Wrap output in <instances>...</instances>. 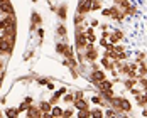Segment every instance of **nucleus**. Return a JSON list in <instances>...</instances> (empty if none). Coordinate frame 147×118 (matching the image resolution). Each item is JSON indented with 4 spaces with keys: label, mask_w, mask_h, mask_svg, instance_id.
I'll use <instances>...</instances> for the list:
<instances>
[{
    "label": "nucleus",
    "mask_w": 147,
    "mask_h": 118,
    "mask_svg": "<svg viewBox=\"0 0 147 118\" xmlns=\"http://www.w3.org/2000/svg\"><path fill=\"white\" fill-rule=\"evenodd\" d=\"M115 95H117V93H115V89H113V88H110V89H105V91H102V96L105 98V101H107V103H108V101H110V100H112V98H113Z\"/></svg>",
    "instance_id": "cd10ccee"
},
{
    "label": "nucleus",
    "mask_w": 147,
    "mask_h": 118,
    "mask_svg": "<svg viewBox=\"0 0 147 118\" xmlns=\"http://www.w3.org/2000/svg\"><path fill=\"white\" fill-rule=\"evenodd\" d=\"M107 78H108V76H107V71H105L103 68H98V69H90L88 76H86V79H88L93 86H95L96 83L103 81V79H107Z\"/></svg>",
    "instance_id": "7ed1b4c3"
},
{
    "label": "nucleus",
    "mask_w": 147,
    "mask_h": 118,
    "mask_svg": "<svg viewBox=\"0 0 147 118\" xmlns=\"http://www.w3.org/2000/svg\"><path fill=\"white\" fill-rule=\"evenodd\" d=\"M46 2H47V5H51V3H54L56 0H46Z\"/></svg>",
    "instance_id": "09e8293b"
},
{
    "label": "nucleus",
    "mask_w": 147,
    "mask_h": 118,
    "mask_svg": "<svg viewBox=\"0 0 147 118\" xmlns=\"http://www.w3.org/2000/svg\"><path fill=\"white\" fill-rule=\"evenodd\" d=\"M56 36H58V39L68 41V27H66V22H61V20L58 22V25H56Z\"/></svg>",
    "instance_id": "9b49d317"
},
{
    "label": "nucleus",
    "mask_w": 147,
    "mask_h": 118,
    "mask_svg": "<svg viewBox=\"0 0 147 118\" xmlns=\"http://www.w3.org/2000/svg\"><path fill=\"white\" fill-rule=\"evenodd\" d=\"M122 84H123L125 91H129V89H132L134 86L139 84V79H137V78H123V79H122Z\"/></svg>",
    "instance_id": "f3484780"
},
{
    "label": "nucleus",
    "mask_w": 147,
    "mask_h": 118,
    "mask_svg": "<svg viewBox=\"0 0 147 118\" xmlns=\"http://www.w3.org/2000/svg\"><path fill=\"white\" fill-rule=\"evenodd\" d=\"M105 118H118V113L112 106H107L105 108Z\"/></svg>",
    "instance_id": "7c9ffc66"
},
{
    "label": "nucleus",
    "mask_w": 147,
    "mask_h": 118,
    "mask_svg": "<svg viewBox=\"0 0 147 118\" xmlns=\"http://www.w3.org/2000/svg\"><path fill=\"white\" fill-rule=\"evenodd\" d=\"M83 52H85V59H86V62H95V61H100V56H102L100 49H98L95 44H91V42H88L86 49H85Z\"/></svg>",
    "instance_id": "f257e3e1"
},
{
    "label": "nucleus",
    "mask_w": 147,
    "mask_h": 118,
    "mask_svg": "<svg viewBox=\"0 0 147 118\" xmlns=\"http://www.w3.org/2000/svg\"><path fill=\"white\" fill-rule=\"evenodd\" d=\"M107 42H108V39H105V37H100V39H98V46H100L102 49L107 46Z\"/></svg>",
    "instance_id": "79ce46f5"
},
{
    "label": "nucleus",
    "mask_w": 147,
    "mask_h": 118,
    "mask_svg": "<svg viewBox=\"0 0 147 118\" xmlns=\"http://www.w3.org/2000/svg\"><path fill=\"white\" fill-rule=\"evenodd\" d=\"M134 103L137 105V108H147V98H146V95L142 93V95H139V96H135L134 98Z\"/></svg>",
    "instance_id": "aec40b11"
},
{
    "label": "nucleus",
    "mask_w": 147,
    "mask_h": 118,
    "mask_svg": "<svg viewBox=\"0 0 147 118\" xmlns=\"http://www.w3.org/2000/svg\"><path fill=\"white\" fill-rule=\"evenodd\" d=\"M118 59H120V61H130V54H129L127 51H123V52H118Z\"/></svg>",
    "instance_id": "e433bc0d"
},
{
    "label": "nucleus",
    "mask_w": 147,
    "mask_h": 118,
    "mask_svg": "<svg viewBox=\"0 0 147 118\" xmlns=\"http://www.w3.org/2000/svg\"><path fill=\"white\" fill-rule=\"evenodd\" d=\"M103 49H105V51H108V52H112V51H115V44H112V42L108 41V42H107V46H105Z\"/></svg>",
    "instance_id": "ea45409f"
},
{
    "label": "nucleus",
    "mask_w": 147,
    "mask_h": 118,
    "mask_svg": "<svg viewBox=\"0 0 147 118\" xmlns=\"http://www.w3.org/2000/svg\"><path fill=\"white\" fill-rule=\"evenodd\" d=\"M98 29H100V32H102V30H112L108 24H100V27H98Z\"/></svg>",
    "instance_id": "37998d69"
},
{
    "label": "nucleus",
    "mask_w": 147,
    "mask_h": 118,
    "mask_svg": "<svg viewBox=\"0 0 147 118\" xmlns=\"http://www.w3.org/2000/svg\"><path fill=\"white\" fill-rule=\"evenodd\" d=\"M118 2H120V0H113V3H118Z\"/></svg>",
    "instance_id": "603ef678"
},
{
    "label": "nucleus",
    "mask_w": 147,
    "mask_h": 118,
    "mask_svg": "<svg viewBox=\"0 0 147 118\" xmlns=\"http://www.w3.org/2000/svg\"><path fill=\"white\" fill-rule=\"evenodd\" d=\"M140 76H147V61L139 62V78Z\"/></svg>",
    "instance_id": "2f4dec72"
},
{
    "label": "nucleus",
    "mask_w": 147,
    "mask_h": 118,
    "mask_svg": "<svg viewBox=\"0 0 147 118\" xmlns=\"http://www.w3.org/2000/svg\"><path fill=\"white\" fill-rule=\"evenodd\" d=\"M88 20V15H83V14H74V19H73V24H74V27L76 25H81V24H85Z\"/></svg>",
    "instance_id": "b1692460"
},
{
    "label": "nucleus",
    "mask_w": 147,
    "mask_h": 118,
    "mask_svg": "<svg viewBox=\"0 0 147 118\" xmlns=\"http://www.w3.org/2000/svg\"><path fill=\"white\" fill-rule=\"evenodd\" d=\"M139 86L144 89V91H147V76H140L139 78Z\"/></svg>",
    "instance_id": "72a5a7b5"
},
{
    "label": "nucleus",
    "mask_w": 147,
    "mask_h": 118,
    "mask_svg": "<svg viewBox=\"0 0 147 118\" xmlns=\"http://www.w3.org/2000/svg\"><path fill=\"white\" fill-rule=\"evenodd\" d=\"M88 20H90V25H91V27H95V29H98V27H100V24H102L96 17H91V19H88Z\"/></svg>",
    "instance_id": "c9c22d12"
},
{
    "label": "nucleus",
    "mask_w": 147,
    "mask_h": 118,
    "mask_svg": "<svg viewBox=\"0 0 147 118\" xmlns=\"http://www.w3.org/2000/svg\"><path fill=\"white\" fill-rule=\"evenodd\" d=\"M90 101H91V105H98V106H103V108L108 106V103L105 101V98L102 96V93H98V91L90 95Z\"/></svg>",
    "instance_id": "6e6552de"
},
{
    "label": "nucleus",
    "mask_w": 147,
    "mask_h": 118,
    "mask_svg": "<svg viewBox=\"0 0 147 118\" xmlns=\"http://www.w3.org/2000/svg\"><path fill=\"white\" fill-rule=\"evenodd\" d=\"M90 111H91V118H105V108L103 106L93 105Z\"/></svg>",
    "instance_id": "dca6fc26"
},
{
    "label": "nucleus",
    "mask_w": 147,
    "mask_h": 118,
    "mask_svg": "<svg viewBox=\"0 0 147 118\" xmlns=\"http://www.w3.org/2000/svg\"><path fill=\"white\" fill-rule=\"evenodd\" d=\"M140 117L147 118V108H142V110H140Z\"/></svg>",
    "instance_id": "49530a36"
},
{
    "label": "nucleus",
    "mask_w": 147,
    "mask_h": 118,
    "mask_svg": "<svg viewBox=\"0 0 147 118\" xmlns=\"http://www.w3.org/2000/svg\"><path fill=\"white\" fill-rule=\"evenodd\" d=\"M49 81H53V79H51V78H47V76H37L34 84H37V86H47V83H49Z\"/></svg>",
    "instance_id": "c756f323"
},
{
    "label": "nucleus",
    "mask_w": 147,
    "mask_h": 118,
    "mask_svg": "<svg viewBox=\"0 0 147 118\" xmlns=\"http://www.w3.org/2000/svg\"><path fill=\"white\" fill-rule=\"evenodd\" d=\"M73 106L76 108V111H86V110H91L90 96H85V98H74Z\"/></svg>",
    "instance_id": "39448f33"
},
{
    "label": "nucleus",
    "mask_w": 147,
    "mask_h": 118,
    "mask_svg": "<svg viewBox=\"0 0 147 118\" xmlns=\"http://www.w3.org/2000/svg\"><path fill=\"white\" fill-rule=\"evenodd\" d=\"M74 49L76 51H85L86 46H88V39H86V34L85 30H74Z\"/></svg>",
    "instance_id": "f03ea898"
},
{
    "label": "nucleus",
    "mask_w": 147,
    "mask_h": 118,
    "mask_svg": "<svg viewBox=\"0 0 147 118\" xmlns=\"http://www.w3.org/2000/svg\"><path fill=\"white\" fill-rule=\"evenodd\" d=\"M129 93H130V95H132L134 98H135V96H139V95H142V93H144V89H142L140 86H139V84H137V86H134L132 89H129Z\"/></svg>",
    "instance_id": "473e14b6"
},
{
    "label": "nucleus",
    "mask_w": 147,
    "mask_h": 118,
    "mask_svg": "<svg viewBox=\"0 0 147 118\" xmlns=\"http://www.w3.org/2000/svg\"><path fill=\"white\" fill-rule=\"evenodd\" d=\"M37 106L41 108L42 115H44V113H49V111L53 110V105H51V101H49V100H39V103H37Z\"/></svg>",
    "instance_id": "6ab92c4d"
},
{
    "label": "nucleus",
    "mask_w": 147,
    "mask_h": 118,
    "mask_svg": "<svg viewBox=\"0 0 147 118\" xmlns=\"http://www.w3.org/2000/svg\"><path fill=\"white\" fill-rule=\"evenodd\" d=\"M63 111H64V108H63V106H59V105H53L51 113H53V117H54V118H63Z\"/></svg>",
    "instance_id": "393cba45"
},
{
    "label": "nucleus",
    "mask_w": 147,
    "mask_h": 118,
    "mask_svg": "<svg viewBox=\"0 0 147 118\" xmlns=\"http://www.w3.org/2000/svg\"><path fill=\"white\" fill-rule=\"evenodd\" d=\"M30 2H32V3H37V2H39V0H30Z\"/></svg>",
    "instance_id": "3c124183"
},
{
    "label": "nucleus",
    "mask_w": 147,
    "mask_h": 118,
    "mask_svg": "<svg viewBox=\"0 0 147 118\" xmlns=\"http://www.w3.org/2000/svg\"><path fill=\"white\" fill-rule=\"evenodd\" d=\"M2 117H5V113H3V110L0 108V118H2Z\"/></svg>",
    "instance_id": "8fccbe9b"
},
{
    "label": "nucleus",
    "mask_w": 147,
    "mask_h": 118,
    "mask_svg": "<svg viewBox=\"0 0 147 118\" xmlns=\"http://www.w3.org/2000/svg\"><path fill=\"white\" fill-rule=\"evenodd\" d=\"M134 61L139 64V62H142V61H147V52L146 51H135V58H134Z\"/></svg>",
    "instance_id": "a878e982"
},
{
    "label": "nucleus",
    "mask_w": 147,
    "mask_h": 118,
    "mask_svg": "<svg viewBox=\"0 0 147 118\" xmlns=\"http://www.w3.org/2000/svg\"><path fill=\"white\" fill-rule=\"evenodd\" d=\"M56 17H58V20L61 22H66L68 20V3L66 2H61L58 3V10H56Z\"/></svg>",
    "instance_id": "0eeeda50"
},
{
    "label": "nucleus",
    "mask_w": 147,
    "mask_h": 118,
    "mask_svg": "<svg viewBox=\"0 0 147 118\" xmlns=\"http://www.w3.org/2000/svg\"><path fill=\"white\" fill-rule=\"evenodd\" d=\"M29 22L36 24L37 27H41V25H42V22H44V19H42L41 12H37L36 9H32V10H30V19H29Z\"/></svg>",
    "instance_id": "ddd939ff"
},
{
    "label": "nucleus",
    "mask_w": 147,
    "mask_h": 118,
    "mask_svg": "<svg viewBox=\"0 0 147 118\" xmlns=\"http://www.w3.org/2000/svg\"><path fill=\"white\" fill-rule=\"evenodd\" d=\"M115 86V83L112 81V79H103V81H100V83H96L93 88H95V91H98V93H102V91H105V89H110V88H113Z\"/></svg>",
    "instance_id": "9d476101"
},
{
    "label": "nucleus",
    "mask_w": 147,
    "mask_h": 118,
    "mask_svg": "<svg viewBox=\"0 0 147 118\" xmlns=\"http://www.w3.org/2000/svg\"><path fill=\"white\" fill-rule=\"evenodd\" d=\"M34 58H36V49H27L22 52V62H30Z\"/></svg>",
    "instance_id": "4be33fe9"
},
{
    "label": "nucleus",
    "mask_w": 147,
    "mask_h": 118,
    "mask_svg": "<svg viewBox=\"0 0 147 118\" xmlns=\"http://www.w3.org/2000/svg\"><path fill=\"white\" fill-rule=\"evenodd\" d=\"M5 101H7V96H2L0 98V105H5Z\"/></svg>",
    "instance_id": "de8ad7c7"
},
{
    "label": "nucleus",
    "mask_w": 147,
    "mask_h": 118,
    "mask_svg": "<svg viewBox=\"0 0 147 118\" xmlns=\"http://www.w3.org/2000/svg\"><path fill=\"white\" fill-rule=\"evenodd\" d=\"M123 12H125L127 17L134 19V17H137V15H139V7H137V3H134V2H132L127 9H123Z\"/></svg>",
    "instance_id": "a211bd4d"
},
{
    "label": "nucleus",
    "mask_w": 147,
    "mask_h": 118,
    "mask_svg": "<svg viewBox=\"0 0 147 118\" xmlns=\"http://www.w3.org/2000/svg\"><path fill=\"white\" fill-rule=\"evenodd\" d=\"M22 103H24L26 106H27V108H29L30 105H34V96H26V98L22 100Z\"/></svg>",
    "instance_id": "4c0bfd02"
},
{
    "label": "nucleus",
    "mask_w": 147,
    "mask_h": 118,
    "mask_svg": "<svg viewBox=\"0 0 147 118\" xmlns=\"http://www.w3.org/2000/svg\"><path fill=\"white\" fill-rule=\"evenodd\" d=\"M0 14L2 15H10V14H15L14 12V5L10 0H5L0 3Z\"/></svg>",
    "instance_id": "f8f14e48"
},
{
    "label": "nucleus",
    "mask_w": 147,
    "mask_h": 118,
    "mask_svg": "<svg viewBox=\"0 0 147 118\" xmlns=\"http://www.w3.org/2000/svg\"><path fill=\"white\" fill-rule=\"evenodd\" d=\"M3 113H5V117H7V118L20 117V111H19V108H17V106H5V108H3Z\"/></svg>",
    "instance_id": "2eb2a0df"
},
{
    "label": "nucleus",
    "mask_w": 147,
    "mask_h": 118,
    "mask_svg": "<svg viewBox=\"0 0 147 118\" xmlns=\"http://www.w3.org/2000/svg\"><path fill=\"white\" fill-rule=\"evenodd\" d=\"M108 36H110V30H102V32H100V37H105V39H108Z\"/></svg>",
    "instance_id": "c03bdc74"
},
{
    "label": "nucleus",
    "mask_w": 147,
    "mask_h": 118,
    "mask_svg": "<svg viewBox=\"0 0 147 118\" xmlns=\"http://www.w3.org/2000/svg\"><path fill=\"white\" fill-rule=\"evenodd\" d=\"M85 34H86L88 42H91V44H96V42H98V36H96V29H95V27L88 25L86 30H85Z\"/></svg>",
    "instance_id": "4468645a"
},
{
    "label": "nucleus",
    "mask_w": 147,
    "mask_h": 118,
    "mask_svg": "<svg viewBox=\"0 0 147 118\" xmlns=\"http://www.w3.org/2000/svg\"><path fill=\"white\" fill-rule=\"evenodd\" d=\"M73 101H74V93L73 91H68V93L63 95V103L64 105H73Z\"/></svg>",
    "instance_id": "bb28decb"
},
{
    "label": "nucleus",
    "mask_w": 147,
    "mask_h": 118,
    "mask_svg": "<svg viewBox=\"0 0 147 118\" xmlns=\"http://www.w3.org/2000/svg\"><path fill=\"white\" fill-rule=\"evenodd\" d=\"M39 74L36 73V71H29L27 74H22V76H19L17 79H15V83H26V84H34L36 83V78H37Z\"/></svg>",
    "instance_id": "423d86ee"
},
{
    "label": "nucleus",
    "mask_w": 147,
    "mask_h": 118,
    "mask_svg": "<svg viewBox=\"0 0 147 118\" xmlns=\"http://www.w3.org/2000/svg\"><path fill=\"white\" fill-rule=\"evenodd\" d=\"M103 7H105L103 5V0H93L91 2V12H102Z\"/></svg>",
    "instance_id": "c85d7f7f"
},
{
    "label": "nucleus",
    "mask_w": 147,
    "mask_h": 118,
    "mask_svg": "<svg viewBox=\"0 0 147 118\" xmlns=\"http://www.w3.org/2000/svg\"><path fill=\"white\" fill-rule=\"evenodd\" d=\"M73 117H76V108L73 105H66V108L63 111V118H73Z\"/></svg>",
    "instance_id": "5701e85b"
},
{
    "label": "nucleus",
    "mask_w": 147,
    "mask_h": 118,
    "mask_svg": "<svg viewBox=\"0 0 147 118\" xmlns=\"http://www.w3.org/2000/svg\"><path fill=\"white\" fill-rule=\"evenodd\" d=\"M44 37H46V30H44V27L41 25V27H37V30H36V39H37V46H39V47L44 44Z\"/></svg>",
    "instance_id": "412c9836"
},
{
    "label": "nucleus",
    "mask_w": 147,
    "mask_h": 118,
    "mask_svg": "<svg viewBox=\"0 0 147 118\" xmlns=\"http://www.w3.org/2000/svg\"><path fill=\"white\" fill-rule=\"evenodd\" d=\"M3 69H5V59L0 56V71H3Z\"/></svg>",
    "instance_id": "a18cd8bd"
},
{
    "label": "nucleus",
    "mask_w": 147,
    "mask_h": 118,
    "mask_svg": "<svg viewBox=\"0 0 147 118\" xmlns=\"http://www.w3.org/2000/svg\"><path fill=\"white\" fill-rule=\"evenodd\" d=\"M46 88L49 89V91H51V93H53V91H54V89H56V84H54V79H53V81H49V83H47V86H46Z\"/></svg>",
    "instance_id": "a19ab883"
},
{
    "label": "nucleus",
    "mask_w": 147,
    "mask_h": 118,
    "mask_svg": "<svg viewBox=\"0 0 147 118\" xmlns=\"http://www.w3.org/2000/svg\"><path fill=\"white\" fill-rule=\"evenodd\" d=\"M26 117L27 118H42V111H41V108L37 105L34 103L26 110Z\"/></svg>",
    "instance_id": "1a4fd4ad"
},
{
    "label": "nucleus",
    "mask_w": 147,
    "mask_h": 118,
    "mask_svg": "<svg viewBox=\"0 0 147 118\" xmlns=\"http://www.w3.org/2000/svg\"><path fill=\"white\" fill-rule=\"evenodd\" d=\"M125 39H127V34H125V30H122V29H112V30H110L108 41H110L112 44H118V42H123Z\"/></svg>",
    "instance_id": "20e7f679"
},
{
    "label": "nucleus",
    "mask_w": 147,
    "mask_h": 118,
    "mask_svg": "<svg viewBox=\"0 0 147 118\" xmlns=\"http://www.w3.org/2000/svg\"><path fill=\"white\" fill-rule=\"evenodd\" d=\"M76 118H91V111L86 110V111H76Z\"/></svg>",
    "instance_id": "f704fd0d"
},
{
    "label": "nucleus",
    "mask_w": 147,
    "mask_h": 118,
    "mask_svg": "<svg viewBox=\"0 0 147 118\" xmlns=\"http://www.w3.org/2000/svg\"><path fill=\"white\" fill-rule=\"evenodd\" d=\"M115 51L117 52H123V51H127V46L123 42H118V44H115Z\"/></svg>",
    "instance_id": "58836bf2"
}]
</instances>
